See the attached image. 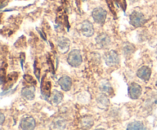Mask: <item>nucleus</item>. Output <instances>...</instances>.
<instances>
[{
    "label": "nucleus",
    "mask_w": 157,
    "mask_h": 130,
    "mask_svg": "<svg viewBox=\"0 0 157 130\" xmlns=\"http://www.w3.org/2000/svg\"><path fill=\"white\" fill-rule=\"evenodd\" d=\"M67 63L71 67H77L82 64V56L79 50H72L67 56Z\"/></svg>",
    "instance_id": "f257e3e1"
},
{
    "label": "nucleus",
    "mask_w": 157,
    "mask_h": 130,
    "mask_svg": "<svg viewBox=\"0 0 157 130\" xmlns=\"http://www.w3.org/2000/svg\"><path fill=\"white\" fill-rule=\"evenodd\" d=\"M146 21L143 14L139 12H133L130 16V24L135 28L143 26L146 22Z\"/></svg>",
    "instance_id": "f03ea898"
},
{
    "label": "nucleus",
    "mask_w": 157,
    "mask_h": 130,
    "mask_svg": "<svg viewBox=\"0 0 157 130\" xmlns=\"http://www.w3.org/2000/svg\"><path fill=\"white\" fill-rule=\"evenodd\" d=\"M94 22L97 24H103L105 22L106 18H107V11L105 9L101 8V7H97L92 11L91 13Z\"/></svg>",
    "instance_id": "7ed1b4c3"
},
{
    "label": "nucleus",
    "mask_w": 157,
    "mask_h": 130,
    "mask_svg": "<svg viewBox=\"0 0 157 130\" xmlns=\"http://www.w3.org/2000/svg\"><path fill=\"white\" fill-rule=\"evenodd\" d=\"M104 61L107 66H114L119 64L120 58L117 51L111 50L107 52L104 55Z\"/></svg>",
    "instance_id": "20e7f679"
},
{
    "label": "nucleus",
    "mask_w": 157,
    "mask_h": 130,
    "mask_svg": "<svg viewBox=\"0 0 157 130\" xmlns=\"http://www.w3.org/2000/svg\"><path fill=\"white\" fill-rule=\"evenodd\" d=\"M128 94L133 100H137L142 94L141 86L137 83H131L128 87Z\"/></svg>",
    "instance_id": "39448f33"
},
{
    "label": "nucleus",
    "mask_w": 157,
    "mask_h": 130,
    "mask_svg": "<svg viewBox=\"0 0 157 130\" xmlns=\"http://www.w3.org/2000/svg\"><path fill=\"white\" fill-rule=\"evenodd\" d=\"M95 41L99 48H107L111 43L110 38L105 33L98 35L95 38Z\"/></svg>",
    "instance_id": "423d86ee"
},
{
    "label": "nucleus",
    "mask_w": 157,
    "mask_h": 130,
    "mask_svg": "<svg viewBox=\"0 0 157 130\" xmlns=\"http://www.w3.org/2000/svg\"><path fill=\"white\" fill-rule=\"evenodd\" d=\"M19 126L22 129L24 130L34 129L36 126V122L32 117L26 116L21 120Z\"/></svg>",
    "instance_id": "0eeeda50"
},
{
    "label": "nucleus",
    "mask_w": 157,
    "mask_h": 130,
    "mask_svg": "<svg viewBox=\"0 0 157 130\" xmlns=\"http://www.w3.org/2000/svg\"><path fill=\"white\" fill-rule=\"evenodd\" d=\"M81 32L84 36L91 37L94 33V28L92 23L89 21H84L81 25Z\"/></svg>",
    "instance_id": "6e6552de"
},
{
    "label": "nucleus",
    "mask_w": 157,
    "mask_h": 130,
    "mask_svg": "<svg viewBox=\"0 0 157 130\" xmlns=\"http://www.w3.org/2000/svg\"><path fill=\"white\" fill-rule=\"evenodd\" d=\"M70 47V40L65 37H60L58 39V48L61 54H65L68 51Z\"/></svg>",
    "instance_id": "1a4fd4ad"
},
{
    "label": "nucleus",
    "mask_w": 157,
    "mask_h": 130,
    "mask_svg": "<svg viewBox=\"0 0 157 130\" xmlns=\"http://www.w3.org/2000/svg\"><path fill=\"white\" fill-rule=\"evenodd\" d=\"M137 77L139 79H141L144 81H147L150 80L151 76V69L150 67L143 66V67H140L137 73Z\"/></svg>",
    "instance_id": "9d476101"
},
{
    "label": "nucleus",
    "mask_w": 157,
    "mask_h": 130,
    "mask_svg": "<svg viewBox=\"0 0 157 130\" xmlns=\"http://www.w3.org/2000/svg\"><path fill=\"white\" fill-rule=\"evenodd\" d=\"M58 84L64 91H68L72 86L71 78L68 76H62L58 80Z\"/></svg>",
    "instance_id": "9b49d317"
},
{
    "label": "nucleus",
    "mask_w": 157,
    "mask_h": 130,
    "mask_svg": "<svg viewBox=\"0 0 157 130\" xmlns=\"http://www.w3.org/2000/svg\"><path fill=\"white\" fill-rule=\"evenodd\" d=\"M35 87H26L23 88L22 90V96L28 100H32L35 98Z\"/></svg>",
    "instance_id": "f8f14e48"
},
{
    "label": "nucleus",
    "mask_w": 157,
    "mask_h": 130,
    "mask_svg": "<svg viewBox=\"0 0 157 130\" xmlns=\"http://www.w3.org/2000/svg\"><path fill=\"white\" fill-rule=\"evenodd\" d=\"M97 103L101 109H107L109 106V99L107 97L105 93H103L97 98Z\"/></svg>",
    "instance_id": "ddd939ff"
},
{
    "label": "nucleus",
    "mask_w": 157,
    "mask_h": 130,
    "mask_svg": "<svg viewBox=\"0 0 157 130\" xmlns=\"http://www.w3.org/2000/svg\"><path fill=\"white\" fill-rule=\"evenodd\" d=\"M123 52L125 56H130L135 51V47L134 45L130 44V43L126 42L124 43L122 47Z\"/></svg>",
    "instance_id": "4468645a"
},
{
    "label": "nucleus",
    "mask_w": 157,
    "mask_h": 130,
    "mask_svg": "<svg viewBox=\"0 0 157 130\" xmlns=\"http://www.w3.org/2000/svg\"><path fill=\"white\" fill-rule=\"evenodd\" d=\"M127 129L130 130H143L146 129V128L144 126L143 123L139 121H135L133 123L128 124Z\"/></svg>",
    "instance_id": "2eb2a0df"
},
{
    "label": "nucleus",
    "mask_w": 157,
    "mask_h": 130,
    "mask_svg": "<svg viewBox=\"0 0 157 130\" xmlns=\"http://www.w3.org/2000/svg\"><path fill=\"white\" fill-rule=\"evenodd\" d=\"M63 100V93L58 90H54L52 93V102L54 105H58Z\"/></svg>",
    "instance_id": "dca6fc26"
},
{
    "label": "nucleus",
    "mask_w": 157,
    "mask_h": 130,
    "mask_svg": "<svg viewBox=\"0 0 157 130\" xmlns=\"http://www.w3.org/2000/svg\"><path fill=\"white\" fill-rule=\"evenodd\" d=\"M100 90L105 94H111L113 93V88L108 81H103V83H101Z\"/></svg>",
    "instance_id": "f3484780"
},
{
    "label": "nucleus",
    "mask_w": 157,
    "mask_h": 130,
    "mask_svg": "<svg viewBox=\"0 0 157 130\" xmlns=\"http://www.w3.org/2000/svg\"><path fill=\"white\" fill-rule=\"evenodd\" d=\"M81 125H82L84 128L89 129L94 125V120L90 117L86 116L83 118L82 120H81Z\"/></svg>",
    "instance_id": "a211bd4d"
},
{
    "label": "nucleus",
    "mask_w": 157,
    "mask_h": 130,
    "mask_svg": "<svg viewBox=\"0 0 157 130\" xmlns=\"http://www.w3.org/2000/svg\"><path fill=\"white\" fill-rule=\"evenodd\" d=\"M62 120H57L55 123H54V125L56 126V129H64L65 128V123H63Z\"/></svg>",
    "instance_id": "6ab92c4d"
},
{
    "label": "nucleus",
    "mask_w": 157,
    "mask_h": 130,
    "mask_svg": "<svg viewBox=\"0 0 157 130\" xmlns=\"http://www.w3.org/2000/svg\"><path fill=\"white\" fill-rule=\"evenodd\" d=\"M24 79H25V81H27L28 83H33L34 84H35V81H34L33 77L31 76H30V75H28V74H26V75H25L24 76Z\"/></svg>",
    "instance_id": "aec40b11"
},
{
    "label": "nucleus",
    "mask_w": 157,
    "mask_h": 130,
    "mask_svg": "<svg viewBox=\"0 0 157 130\" xmlns=\"http://www.w3.org/2000/svg\"><path fill=\"white\" fill-rule=\"evenodd\" d=\"M0 117H1V121H0V124H1V126H2V124H3V123H4L5 121V116H4V115L2 114V113H1L0 114Z\"/></svg>",
    "instance_id": "412c9836"
},
{
    "label": "nucleus",
    "mask_w": 157,
    "mask_h": 130,
    "mask_svg": "<svg viewBox=\"0 0 157 130\" xmlns=\"http://www.w3.org/2000/svg\"><path fill=\"white\" fill-rule=\"evenodd\" d=\"M130 2H132L133 3V2H136L137 1H138V0H130Z\"/></svg>",
    "instance_id": "4be33fe9"
},
{
    "label": "nucleus",
    "mask_w": 157,
    "mask_h": 130,
    "mask_svg": "<svg viewBox=\"0 0 157 130\" xmlns=\"http://www.w3.org/2000/svg\"><path fill=\"white\" fill-rule=\"evenodd\" d=\"M83 1H86V0H83Z\"/></svg>",
    "instance_id": "5701e85b"
}]
</instances>
